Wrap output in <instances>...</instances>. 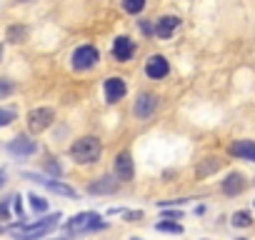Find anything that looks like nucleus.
Wrapping results in <instances>:
<instances>
[{
	"instance_id": "nucleus-1",
	"label": "nucleus",
	"mask_w": 255,
	"mask_h": 240,
	"mask_svg": "<svg viewBox=\"0 0 255 240\" xmlns=\"http://www.w3.org/2000/svg\"><path fill=\"white\" fill-rule=\"evenodd\" d=\"M100 153H103V145H100V140L93 138V135H85V138L75 140L73 148H70V155H73V160H75L78 165H90V163H95V160L100 158Z\"/></svg>"
},
{
	"instance_id": "nucleus-2",
	"label": "nucleus",
	"mask_w": 255,
	"mask_h": 240,
	"mask_svg": "<svg viewBox=\"0 0 255 240\" xmlns=\"http://www.w3.org/2000/svg\"><path fill=\"white\" fill-rule=\"evenodd\" d=\"M108 228V223H103V218L98 213H80V215H73L68 223H65V230L70 235H83V233H93V230H103Z\"/></svg>"
},
{
	"instance_id": "nucleus-3",
	"label": "nucleus",
	"mask_w": 255,
	"mask_h": 240,
	"mask_svg": "<svg viewBox=\"0 0 255 240\" xmlns=\"http://www.w3.org/2000/svg\"><path fill=\"white\" fill-rule=\"evenodd\" d=\"M58 220H60V213H55V215H48V218H43V220H38V223H33V225H28V228H23V225H15L13 228V233L18 235V238H23V240H35V238H43V235H48L55 225H58Z\"/></svg>"
},
{
	"instance_id": "nucleus-4",
	"label": "nucleus",
	"mask_w": 255,
	"mask_h": 240,
	"mask_svg": "<svg viewBox=\"0 0 255 240\" xmlns=\"http://www.w3.org/2000/svg\"><path fill=\"white\" fill-rule=\"evenodd\" d=\"M53 120H55V110L53 108H33L28 113V130L30 133H43L53 125Z\"/></svg>"
},
{
	"instance_id": "nucleus-5",
	"label": "nucleus",
	"mask_w": 255,
	"mask_h": 240,
	"mask_svg": "<svg viewBox=\"0 0 255 240\" xmlns=\"http://www.w3.org/2000/svg\"><path fill=\"white\" fill-rule=\"evenodd\" d=\"M73 70H90L98 60H100V53H98V48L95 45H80V48H75L73 50Z\"/></svg>"
},
{
	"instance_id": "nucleus-6",
	"label": "nucleus",
	"mask_w": 255,
	"mask_h": 240,
	"mask_svg": "<svg viewBox=\"0 0 255 240\" xmlns=\"http://www.w3.org/2000/svg\"><path fill=\"white\" fill-rule=\"evenodd\" d=\"M245 188H248V178H245L243 173H238V170L228 173L225 180H220V190H223V195H228V198H238V195H243Z\"/></svg>"
},
{
	"instance_id": "nucleus-7",
	"label": "nucleus",
	"mask_w": 255,
	"mask_h": 240,
	"mask_svg": "<svg viewBox=\"0 0 255 240\" xmlns=\"http://www.w3.org/2000/svg\"><path fill=\"white\" fill-rule=\"evenodd\" d=\"M228 155L238 158V160H245V163H255V140L250 138H238L228 145Z\"/></svg>"
},
{
	"instance_id": "nucleus-8",
	"label": "nucleus",
	"mask_w": 255,
	"mask_h": 240,
	"mask_svg": "<svg viewBox=\"0 0 255 240\" xmlns=\"http://www.w3.org/2000/svg\"><path fill=\"white\" fill-rule=\"evenodd\" d=\"M158 103L160 100H158L155 93H140L138 100H135V105H133V115L140 118V120H145V118H150L158 110Z\"/></svg>"
},
{
	"instance_id": "nucleus-9",
	"label": "nucleus",
	"mask_w": 255,
	"mask_h": 240,
	"mask_svg": "<svg viewBox=\"0 0 255 240\" xmlns=\"http://www.w3.org/2000/svg\"><path fill=\"white\" fill-rule=\"evenodd\" d=\"M168 73H170V63H168L165 55H150L145 60V75L148 78L163 80V78H168Z\"/></svg>"
},
{
	"instance_id": "nucleus-10",
	"label": "nucleus",
	"mask_w": 255,
	"mask_h": 240,
	"mask_svg": "<svg viewBox=\"0 0 255 240\" xmlns=\"http://www.w3.org/2000/svg\"><path fill=\"white\" fill-rule=\"evenodd\" d=\"M103 93H105V100H108V103H118V100L125 98V93H128V83H125L123 78L113 75V78H108V80L103 83Z\"/></svg>"
},
{
	"instance_id": "nucleus-11",
	"label": "nucleus",
	"mask_w": 255,
	"mask_h": 240,
	"mask_svg": "<svg viewBox=\"0 0 255 240\" xmlns=\"http://www.w3.org/2000/svg\"><path fill=\"white\" fill-rule=\"evenodd\" d=\"M135 175V168H133V158L130 153H118L115 155V178L120 183H130Z\"/></svg>"
},
{
	"instance_id": "nucleus-12",
	"label": "nucleus",
	"mask_w": 255,
	"mask_h": 240,
	"mask_svg": "<svg viewBox=\"0 0 255 240\" xmlns=\"http://www.w3.org/2000/svg\"><path fill=\"white\" fill-rule=\"evenodd\" d=\"M133 55H135V43L128 38V35H120V38L113 40V58L118 63H128Z\"/></svg>"
},
{
	"instance_id": "nucleus-13",
	"label": "nucleus",
	"mask_w": 255,
	"mask_h": 240,
	"mask_svg": "<svg viewBox=\"0 0 255 240\" xmlns=\"http://www.w3.org/2000/svg\"><path fill=\"white\" fill-rule=\"evenodd\" d=\"M8 150L15 158H28V155H35L38 153V143L30 140V138H25V135H18L15 140L8 143Z\"/></svg>"
},
{
	"instance_id": "nucleus-14",
	"label": "nucleus",
	"mask_w": 255,
	"mask_h": 240,
	"mask_svg": "<svg viewBox=\"0 0 255 240\" xmlns=\"http://www.w3.org/2000/svg\"><path fill=\"white\" fill-rule=\"evenodd\" d=\"M23 178H25V180H33V183H43V185H45L50 193H55V195H65V198H75V195H78L70 185H63V183H55V180L40 178V175H35V173H23Z\"/></svg>"
},
{
	"instance_id": "nucleus-15",
	"label": "nucleus",
	"mask_w": 255,
	"mask_h": 240,
	"mask_svg": "<svg viewBox=\"0 0 255 240\" xmlns=\"http://www.w3.org/2000/svg\"><path fill=\"white\" fill-rule=\"evenodd\" d=\"M180 28V18L178 15H163L158 23H155V35L160 38V40H168V38H173V33Z\"/></svg>"
},
{
	"instance_id": "nucleus-16",
	"label": "nucleus",
	"mask_w": 255,
	"mask_h": 240,
	"mask_svg": "<svg viewBox=\"0 0 255 240\" xmlns=\"http://www.w3.org/2000/svg\"><path fill=\"white\" fill-rule=\"evenodd\" d=\"M118 185H120L118 178H113V175H103V178L93 180V183L88 185V190H90L93 195H105V193H115Z\"/></svg>"
},
{
	"instance_id": "nucleus-17",
	"label": "nucleus",
	"mask_w": 255,
	"mask_h": 240,
	"mask_svg": "<svg viewBox=\"0 0 255 240\" xmlns=\"http://www.w3.org/2000/svg\"><path fill=\"white\" fill-rule=\"evenodd\" d=\"M253 223H255V220H253V213H250V210H235V213L230 215V225H233V228H240V230H243V228H253Z\"/></svg>"
},
{
	"instance_id": "nucleus-18",
	"label": "nucleus",
	"mask_w": 255,
	"mask_h": 240,
	"mask_svg": "<svg viewBox=\"0 0 255 240\" xmlns=\"http://www.w3.org/2000/svg\"><path fill=\"white\" fill-rule=\"evenodd\" d=\"M28 35H30L28 25H10L8 33H5V40H10V43H25Z\"/></svg>"
},
{
	"instance_id": "nucleus-19",
	"label": "nucleus",
	"mask_w": 255,
	"mask_h": 240,
	"mask_svg": "<svg viewBox=\"0 0 255 240\" xmlns=\"http://www.w3.org/2000/svg\"><path fill=\"white\" fill-rule=\"evenodd\" d=\"M220 165H223V160H218V158H205V163L198 165V178H208V175H213L215 170H220Z\"/></svg>"
},
{
	"instance_id": "nucleus-20",
	"label": "nucleus",
	"mask_w": 255,
	"mask_h": 240,
	"mask_svg": "<svg viewBox=\"0 0 255 240\" xmlns=\"http://www.w3.org/2000/svg\"><path fill=\"white\" fill-rule=\"evenodd\" d=\"M155 230L158 233H175V235H180L183 233V225L175 223V220H168V223H155Z\"/></svg>"
},
{
	"instance_id": "nucleus-21",
	"label": "nucleus",
	"mask_w": 255,
	"mask_h": 240,
	"mask_svg": "<svg viewBox=\"0 0 255 240\" xmlns=\"http://www.w3.org/2000/svg\"><path fill=\"white\" fill-rule=\"evenodd\" d=\"M123 8H125V13L138 15V13H143V8H145V0H123Z\"/></svg>"
},
{
	"instance_id": "nucleus-22",
	"label": "nucleus",
	"mask_w": 255,
	"mask_h": 240,
	"mask_svg": "<svg viewBox=\"0 0 255 240\" xmlns=\"http://www.w3.org/2000/svg\"><path fill=\"white\" fill-rule=\"evenodd\" d=\"M15 118H18V113L13 108H0V128H8Z\"/></svg>"
},
{
	"instance_id": "nucleus-23",
	"label": "nucleus",
	"mask_w": 255,
	"mask_h": 240,
	"mask_svg": "<svg viewBox=\"0 0 255 240\" xmlns=\"http://www.w3.org/2000/svg\"><path fill=\"white\" fill-rule=\"evenodd\" d=\"M13 93H15V83L10 78H0V100H5Z\"/></svg>"
},
{
	"instance_id": "nucleus-24",
	"label": "nucleus",
	"mask_w": 255,
	"mask_h": 240,
	"mask_svg": "<svg viewBox=\"0 0 255 240\" xmlns=\"http://www.w3.org/2000/svg\"><path fill=\"white\" fill-rule=\"evenodd\" d=\"M28 200H30L33 210H38V213H45V210H48V200H45V198H40V195L30 193V195H28Z\"/></svg>"
},
{
	"instance_id": "nucleus-25",
	"label": "nucleus",
	"mask_w": 255,
	"mask_h": 240,
	"mask_svg": "<svg viewBox=\"0 0 255 240\" xmlns=\"http://www.w3.org/2000/svg\"><path fill=\"white\" fill-rule=\"evenodd\" d=\"M10 218V200H3L0 203V220H8Z\"/></svg>"
},
{
	"instance_id": "nucleus-26",
	"label": "nucleus",
	"mask_w": 255,
	"mask_h": 240,
	"mask_svg": "<svg viewBox=\"0 0 255 240\" xmlns=\"http://www.w3.org/2000/svg\"><path fill=\"white\" fill-rule=\"evenodd\" d=\"M138 28H140V30H143V35H148V38L155 33V28L150 25V20H140V23H138Z\"/></svg>"
},
{
	"instance_id": "nucleus-27",
	"label": "nucleus",
	"mask_w": 255,
	"mask_h": 240,
	"mask_svg": "<svg viewBox=\"0 0 255 240\" xmlns=\"http://www.w3.org/2000/svg\"><path fill=\"white\" fill-rule=\"evenodd\" d=\"M165 218H170V220H180L183 215H180V213H175V210H165Z\"/></svg>"
},
{
	"instance_id": "nucleus-28",
	"label": "nucleus",
	"mask_w": 255,
	"mask_h": 240,
	"mask_svg": "<svg viewBox=\"0 0 255 240\" xmlns=\"http://www.w3.org/2000/svg\"><path fill=\"white\" fill-rule=\"evenodd\" d=\"M48 170H50L53 175H60V168H58L55 163H48Z\"/></svg>"
},
{
	"instance_id": "nucleus-29",
	"label": "nucleus",
	"mask_w": 255,
	"mask_h": 240,
	"mask_svg": "<svg viewBox=\"0 0 255 240\" xmlns=\"http://www.w3.org/2000/svg\"><path fill=\"white\" fill-rule=\"evenodd\" d=\"M5 183V170H0V185Z\"/></svg>"
},
{
	"instance_id": "nucleus-30",
	"label": "nucleus",
	"mask_w": 255,
	"mask_h": 240,
	"mask_svg": "<svg viewBox=\"0 0 255 240\" xmlns=\"http://www.w3.org/2000/svg\"><path fill=\"white\" fill-rule=\"evenodd\" d=\"M0 60H3V45H0Z\"/></svg>"
},
{
	"instance_id": "nucleus-31",
	"label": "nucleus",
	"mask_w": 255,
	"mask_h": 240,
	"mask_svg": "<svg viewBox=\"0 0 255 240\" xmlns=\"http://www.w3.org/2000/svg\"><path fill=\"white\" fill-rule=\"evenodd\" d=\"M130 240H140V238H130Z\"/></svg>"
},
{
	"instance_id": "nucleus-32",
	"label": "nucleus",
	"mask_w": 255,
	"mask_h": 240,
	"mask_svg": "<svg viewBox=\"0 0 255 240\" xmlns=\"http://www.w3.org/2000/svg\"><path fill=\"white\" fill-rule=\"evenodd\" d=\"M23 3H30V0H23Z\"/></svg>"
},
{
	"instance_id": "nucleus-33",
	"label": "nucleus",
	"mask_w": 255,
	"mask_h": 240,
	"mask_svg": "<svg viewBox=\"0 0 255 240\" xmlns=\"http://www.w3.org/2000/svg\"><path fill=\"white\" fill-rule=\"evenodd\" d=\"M238 240H245V238H238Z\"/></svg>"
},
{
	"instance_id": "nucleus-34",
	"label": "nucleus",
	"mask_w": 255,
	"mask_h": 240,
	"mask_svg": "<svg viewBox=\"0 0 255 240\" xmlns=\"http://www.w3.org/2000/svg\"><path fill=\"white\" fill-rule=\"evenodd\" d=\"M253 208H255V200H253Z\"/></svg>"
}]
</instances>
